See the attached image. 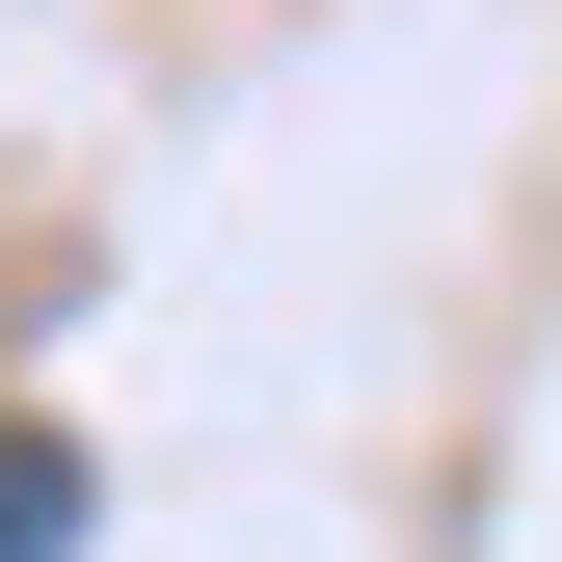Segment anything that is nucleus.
<instances>
[{
    "label": "nucleus",
    "mask_w": 562,
    "mask_h": 562,
    "mask_svg": "<svg viewBox=\"0 0 562 562\" xmlns=\"http://www.w3.org/2000/svg\"><path fill=\"white\" fill-rule=\"evenodd\" d=\"M0 562H81V429H0Z\"/></svg>",
    "instance_id": "f257e3e1"
}]
</instances>
